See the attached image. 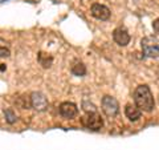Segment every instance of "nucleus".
I'll return each mask as SVG.
<instances>
[{
	"label": "nucleus",
	"mask_w": 159,
	"mask_h": 150,
	"mask_svg": "<svg viewBox=\"0 0 159 150\" xmlns=\"http://www.w3.org/2000/svg\"><path fill=\"white\" fill-rule=\"evenodd\" d=\"M82 125L86 129H90V130H99L103 126V120L101 117V114L97 112H89L85 116L81 118Z\"/></svg>",
	"instance_id": "nucleus-3"
},
{
	"label": "nucleus",
	"mask_w": 159,
	"mask_h": 150,
	"mask_svg": "<svg viewBox=\"0 0 159 150\" xmlns=\"http://www.w3.org/2000/svg\"><path fill=\"white\" fill-rule=\"evenodd\" d=\"M134 102L135 106L139 110L150 113L155 108V101H154V96L147 85H139L137 87L135 92H134Z\"/></svg>",
	"instance_id": "nucleus-1"
},
{
	"label": "nucleus",
	"mask_w": 159,
	"mask_h": 150,
	"mask_svg": "<svg viewBox=\"0 0 159 150\" xmlns=\"http://www.w3.org/2000/svg\"><path fill=\"white\" fill-rule=\"evenodd\" d=\"M125 114L126 117L130 120L131 122H137L139 118L142 116V112L135 106V105H131V104H127L125 106Z\"/></svg>",
	"instance_id": "nucleus-9"
},
{
	"label": "nucleus",
	"mask_w": 159,
	"mask_h": 150,
	"mask_svg": "<svg viewBox=\"0 0 159 150\" xmlns=\"http://www.w3.org/2000/svg\"><path fill=\"white\" fill-rule=\"evenodd\" d=\"M141 47H142L143 53L147 57H152V59L159 57V40L155 39L154 36L143 37L141 41Z\"/></svg>",
	"instance_id": "nucleus-2"
},
{
	"label": "nucleus",
	"mask_w": 159,
	"mask_h": 150,
	"mask_svg": "<svg viewBox=\"0 0 159 150\" xmlns=\"http://www.w3.org/2000/svg\"><path fill=\"white\" fill-rule=\"evenodd\" d=\"M90 13H92L93 17L101 20V21L109 20V17H110V9H109L106 6H103V4H98V3L92 6Z\"/></svg>",
	"instance_id": "nucleus-7"
},
{
	"label": "nucleus",
	"mask_w": 159,
	"mask_h": 150,
	"mask_svg": "<svg viewBox=\"0 0 159 150\" xmlns=\"http://www.w3.org/2000/svg\"><path fill=\"white\" fill-rule=\"evenodd\" d=\"M9 56V49L6 47H0V57H8Z\"/></svg>",
	"instance_id": "nucleus-14"
},
{
	"label": "nucleus",
	"mask_w": 159,
	"mask_h": 150,
	"mask_svg": "<svg viewBox=\"0 0 159 150\" xmlns=\"http://www.w3.org/2000/svg\"><path fill=\"white\" fill-rule=\"evenodd\" d=\"M4 116H6V120H7L8 124H13L16 121V114L13 113L12 109H7V110L4 112Z\"/></svg>",
	"instance_id": "nucleus-12"
},
{
	"label": "nucleus",
	"mask_w": 159,
	"mask_h": 150,
	"mask_svg": "<svg viewBox=\"0 0 159 150\" xmlns=\"http://www.w3.org/2000/svg\"><path fill=\"white\" fill-rule=\"evenodd\" d=\"M60 114L66 120H72L78 114V108H77L76 104L65 101L60 105Z\"/></svg>",
	"instance_id": "nucleus-8"
},
{
	"label": "nucleus",
	"mask_w": 159,
	"mask_h": 150,
	"mask_svg": "<svg viewBox=\"0 0 159 150\" xmlns=\"http://www.w3.org/2000/svg\"><path fill=\"white\" fill-rule=\"evenodd\" d=\"M84 109L86 110V113H89V112H97V108L94 106L93 104H89V102H84Z\"/></svg>",
	"instance_id": "nucleus-13"
},
{
	"label": "nucleus",
	"mask_w": 159,
	"mask_h": 150,
	"mask_svg": "<svg viewBox=\"0 0 159 150\" xmlns=\"http://www.w3.org/2000/svg\"><path fill=\"white\" fill-rule=\"evenodd\" d=\"M72 73L74 74V76H78V77L85 76V74H86V67L84 65V63L76 61L72 65Z\"/></svg>",
	"instance_id": "nucleus-10"
},
{
	"label": "nucleus",
	"mask_w": 159,
	"mask_h": 150,
	"mask_svg": "<svg viewBox=\"0 0 159 150\" xmlns=\"http://www.w3.org/2000/svg\"><path fill=\"white\" fill-rule=\"evenodd\" d=\"M31 106L37 112H44L47 110L48 106H49V102H48V98L44 96L41 92H33L31 94Z\"/></svg>",
	"instance_id": "nucleus-5"
},
{
	"label": "nucleus",
	"mask_w": 159,
	"mask_h": 150,
	"mask_svg": "<svg viewBox=\"0 0 159 150\" xmlns=\"http://www.w3.org/2000/svg\"><path fill=\"white\" fill-rule=\"evenodd\" d=\"M113 39L119 47H126L130 43V35H129L127 29L123 27H118L113 31Z\"/></svg>",
	"instance_id": "nucleus-6"
},
{
	"label": "nucleus",
	"mask_w": 159,
	"mask_h": 150,
	"mask_svg": "<svg viewBox=\"0 0 159 150\" xmlns=\"http://www.w3.org/2000/svg\"><path fill=\"white\" fill-rule=\"evenodd\" d=\"M102 110L107 117H116L119 112V105L118 101L111 96H105L102 98Z\"/></svg>",
	"instance_id": "nucleus-4"
},
{
	"label": "nucleus",
	"mask_w": 159,
	"mask_h": 150,
	"mask_svg": "<svg viewBox=\"0 0 159 150\" xmlns=\"http://www.w3.org/2000/svg\"><path fill=\"white\" fill-rule=\"evenodd\" d=\"M152 28H154V31H155V32L159 35V17L155 19V20L152 21Z\"/></svg>",
	"instance_id": "nucleus-15"
},
{
	"label": "nucleus",
	"mask_w": 159,
	"mask_h": 150,
	"mask_svg": "<svg viewBox=\"0 0 159 150\" xmlns=\"http://www.w3.org/2000/svg\"><path fill=\"white\" fill-rule=\"evenodd\" d=\"M39 63L41 64L44 68H51L52 63H53V59L51 56H48V54H45L44 52H40L39 53Z\"/></svg>",
	"instance_id": "nucleus-11"
}]
</instances>
